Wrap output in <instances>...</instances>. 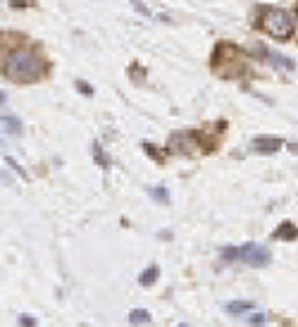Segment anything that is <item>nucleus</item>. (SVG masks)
I'll list each match as a JSON object with an SVG mask.
<instances>
[{
	"label": "nucleus",
	"instance_id": "nucleus-1",
	"mask_svg": "<svg viewBox=\"0 0 298 327\" xmlns=\"http://www.w3.org/2000/svg\"><path fill=\"white\" fill-rule=\"evenodd\" d=\"M2 72H5V77L10 82L34 84L45 77L48 62L36 50H31V48H14L12 53L5 57V62H2Z\"/></svg>",
	"mask_w": 298,
	"mask_h": 327
},
{
	"label": "nucleus",
	"instance_id": "nucleus-2",
	"mask_svg": "<svg viewBox=\"0 0 298 327\" xmlns=\"http://www.w3.org/2000/svg\"><path fill=\"white\" fill-rule=\"evenodd\" d=\"M262 29L270 34L272 39L286 41V39H291V34H294V19H291V14L284 12V10L270 7V10L262 12Z\"/></svg>",
	"mask_w": 298,
	"mask_h": 327
},
{
	"label": "nucleus",
	"instance_id": "nucleus-3",
	"mask_svg": "<svg viewBox=\"0 0 298 327\" xmlns=\"http://www.w3.org/2000/svg\"><path fill=\"white\" fill-rule=\"evenodd\" d=\"M239 260H244L246 265H251V268H265V265H270L272 256L265 246L248 241V244L239 248Z\"/></svg>",
	"mask_w": 298,
	"mask_h": 327
},
{
	"label": "nucleus",
	"instance_id": "nucleus-4",
	"mask_svg": "<svg viewBox=\"0 0 298 327\" xmlns=\"http://www.w3.org/2000/svg\"><path fill=\"white\" fill-rule=\"evenodd\" d=\"M284 146V141L279 137H257L253 139V148L257 153H277V150Z\"/></svg>",
	"mask_w": 298,
	"mask_h": 327
},
{
	"label": "nucleus",
	"instance_id": "nucleus-5",
	"mask_svg": "<svg viewBox=\"0 0 298 327\" xmlns=\"http://www.w3.org/2000/svg\"><path fill=\"white\" fill-rule=\"evenodd\" d=\"M260 55H262V57H265V60H267V62H270L272 67H279V69H289V72H291V69L296 67V65H294V60H291V57H284V55H279V53H272V50H265V48H262V50H260Z\"/></svg>",
	"mask_w": 298,
	"mask_h": 327
},
{
	"label": "nucleus",
	"instance_id": "nucleus-6",
	"mask_svg": "<svg viewBox=\"0 0 298 327\" xmlns=\"http://www.w3.org/2000/svg\"><path fill=\"white\" fill-rule=\"evenodd\" d=\"M0 127L10 134V137H22L24 134V124L19 117H14V115H2L0 117Z\"/></svg>",
	"mask_w": 298,
	"mask_h": 327
},
{
	"label": "nucleus",
	"instance_id": "nucleus-7",
	"mask_svg": "<svg viewBox=\"0 0 298 327\" xmlns=\"http://www.w3.org/2000/svg\"><path fill=\"white\" fill-rule=\"evenodd\" d=\"M253 308H255V303H253V301H244V299L227 303V313L234 315V318H244V315L251 313Z\"/></svg>",
	"mask_w": 298,
	"mask_h": 327
},
{
	"label": "nucleus",
	"instance_id": "nucleus-8",
	"mask_svg": "<svg viewBox=\"0 0 298 327\" xmlns=\"http://www.w3.org/2000/svg\"><path fill=\"white\" fill-rule=\"evenodd\" d=\"M127 320H129V325H148L150 313L146 311V308H134V311H129Z\"/></svg>",
	"mask_w": 298,
	"mask_h": 327
},
{
	"label": "nucleus",
	"instance_id": "nucleus-9",
	"mask_svg": "<svg viewBox=\"0 0 298 327\" xmlns=\"http://www.w3.org/2000/svg\"><path fill=\"white\" fill-rule=\"evenodd\" d=\"M158 275H160V268L158 265H150V268H146L143 273H141V277H138V284L141 286H150L158 282Z\"/></svg>",
	"mask_w": 298,
	"mask_h": 327
},
{
	"label": "nucleus",
	"instance_id": "nucleus-10",
	"mask_svg": "<svg viewBox=\"0 0 298 327\" xmlns=\"http://www.w3.org/2000/svg\"><path fill=\"white\" fill-rule=\"evenodd\" d=\"M244 318H246V323H248V325H253V327H262V325H265V320H267L265 313H262V311H255V308H253L251 313H246Z\"/></svg>",
	"mask_w": 298,
	"mask_h": 327
},
{
	"label": "nucleus",
	"instance_id": "nucleus-11",
	"mask_svg": "<svg viewBox=\"0 0 298 327\" xmlns=\"http://www.w3.org/2000/svg\"><path fill=\"white\" fill-rule=\"evenodd\" d=\"M274 236H277V239H296L298 230L294 227V225H289V222H286V225H282V227L274 232Z\"/></svg>",
	"mask_w": 298,
	"mask_h": 327
},
{
	"label": "nucleus",
	"instance_id": "nucleus-12",
	"mask_svg": "<svg viewBox=\"0 0 298 327\" xmlns=\"http://www.w3.org/2000/svg\"><path fill=\"white\" fill-rule=\"evenodd\" d=\"M91 150H93V155H95V163L100 165V167H108L110 160H108V155L103 153V148H100V143H98V141L91 143Z\"/></svg>",
	"mask_w": 298,
	"mask_h": 327
},
{
	"label": "nucleus",
	"instance_id": "nucleus-13",
	"mask_svg": "<svg viewBox=\"0 0 298 327\" xmlns=\"http://www.w3.org/2000/svg\"><path fill=\"white\" fill-rule=\"evenodd\" d=\"M150 196H153L158 203H167V189H165V187H155V189H150Z\"/></svg>",
	"mask_w": 298,
	"mask_h": 327
},
{
	"label": "nucleus",
	"instance_id": "nucleus-14",
	"mask_svg": "<svg viewBox=\"0 0 298 327\" xmlns=\"http://www.w3.org/2000/svg\"><path fill=\"white\" fill-rule=\"evenodd\" d=\"M74 86H77V91H79L82 95H93V89H91L88 84L84 82V79H79V82L74 84Z\"/></svg>",
	"mask_w": 298,
	"mask_h": 327
},
{
	"label": "nucleus",
	"instance_id": "nucleus-15",
	"mask_svg": "<svg viewBox=\"0 0 298 327\" xmlns=\"http://www.w3.org/2000/svg\"><path fill=\"white\" fill-rule=\"evenodd\" d=\"M222 258H224V260H234V258H239V248H234V246L224 248V251H222Z\"/></svg>",
	"mask_w": 298,
	"mask_h": 327
},
{
	"label": "nucleus",
	"instance_id": "nucleus-16",
	"mask_svg": "<svg viewBox=\"0 0 298 327\" xmlns=\"http://www.w3.org/2000/svg\"><path fill=\"white\" fill-rule=\"evenodd\" d=\"M19 327H36V318H29V315H19Z\"/></svg>",
	"mask_w": 298,
	"mask_h": 327
},
{
	"label": "nucleus",
	"instance_id": "nucleus-17",
	"mask_svg": "<svg viewBox=\"0 0 298 327\" xmlns=\"http://www.w3.org/2000/svg\"><path fill=\"white\" fill-rule=\"evenodd\" d=\"M5 163L10 165V167H12L14 172H19V175H22V177L27 179V172H24V170H22V167H19V163H14V158H5Z\"/></svg>",
	"mask_w": 298,
	"mask_h": 327
},
{
	"label": "nucleus",
	"instance_id": "nucleus-18",
	"mask_svg": "<svg viewBox=\"0 0 298 327\" xmlns=\"http://www.w3.org/2000/svg\"><path fill=\"white\" fill-rule=\"evenodd\" d=\"M131 2H134V7H136V10H138V12H141V14H150L148 10H146V5H143L141 0H131Z\"/></svg>",
	"mask_w": 298,
	"mask_h": 327
},
{
	"label": "nucleus",
	"instance_id": "nucleus-19",
	"mask_svg": "<svg viewBox=\"0 0 298 327\" xmlns=\"http://www.w3.org/2000/svg\"><path fill=\"white\" fill-rule=\"evenodd\" d=\"M5 103H7V93H5V91H0V108H2Z\"/></svg>",
	"mask_w": 298,
	"mask_h": 327
},
{
	"label": "nucleus",
	"instance_id": "nucleus-20",
	"mask_svg": "<svg viewBox=\"0 0 298 327\" xmlns=\"http://www.w3.org/2000/svg\"><path fill=\"white\" fill-rule=\"evenodd\" d=\"M24 5H27L24 0H12V7H24Z\"/></svg>",
	"mask_w": 298,
	"mask_h": 327
},
{
	"label": "nucleus",
	"instance_id": "nucleus-21",
	"mask_svg": "<svg viewBox=\"0 0 298 327\" xmlns=\"http://www.w3.org/2000/svg\"><path fill=\"white\" fill-rule=\"evenodd\" d=\"M179 327H189V325H179Z\"/></svg>",
	"mask_w": 298,
	"mask_h": 327
}]
</instances>
